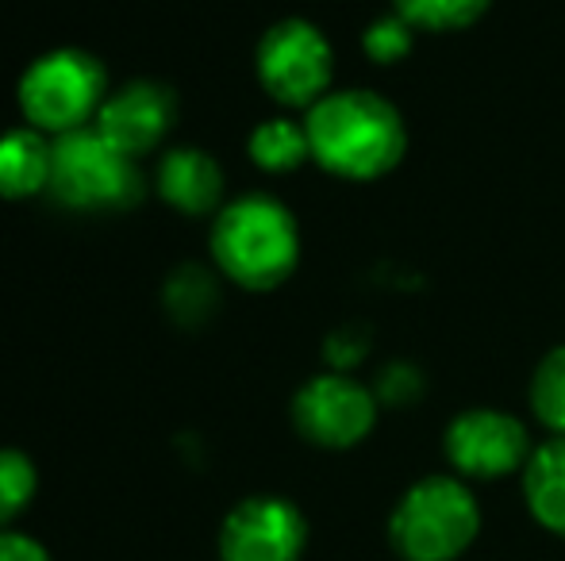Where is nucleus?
I'll return each mask as SVG.
<instances>
[{
  "label": "nucleus",
  "instance_id": "18",
  "mask_svg": "<svg viewBox=\"0 0 565 561\" xmlns=\"http://www.w3.org/2000/svg\"><path fill=\"white\" fill-rule=\"evenodd\" d=\"M412 46H416V31H412L393 8H388L385 15H377V20H370L362 31L365 62H373V66H381V69L401 66V62L412 54Z\"/></svg>",
  "mask_w": 565,
  "mask_h": 561
},
{
  "label": "nucleus",
  "instance_id": "11",
  "mask_svg": "<svg viewBox=\"0 0 565 561\" xmlns=\"http://www.w3.org/2000/svg\"><path fill=\"white\" fill-rule=\"evenodd\" d=\"M158 193L181 216H216L224 208V170L201 147H173L158 165Z\"/></svg>",
  "mask_w": 565,
  "mask_h": 561
},
{
  "label": "nucleus",
  "instance_id": "6",
  "mask_svg": "<svg viewBox=\"0 0 565 561\" xmlns=\"http://www.w3.org/2000/svg\"><path fill=\"white\" fill-rule=\"evenodd\" d=\"M254 74L269 100L308 112L335 89V46L312 20H277L254 51Z\"/></svg>",
  "mask_w": 565,
  "mask_h": 561
},
{
  "label": "nucleus",
  "instance_id": "7",
  "mask_svg": "<svg viewBox=\"0 0 565 561\" xmlns=\"http://www.w3.org/2000/svg\"><path fill=\"white\" fill-rule=\"evenodd\" d=\"M377 416L381 400L373 385L339 369L308 377L292 397V427L320 450H354L373 434Z\"/></svg>",
  "mask_w": 565,
  "mask_h": 561
},
{
  "label": "nucleus",
  "instance_id": "22",
  "mask_svg": "<svg viewBox=\"0 0 565 561\" xmlns=\"http://www.w3.org/2000/svg\"><path fill=\"white\" fill-rule=\"evenodd\" d=\"M0 561H54V554L35 535L20 527H0Z\"/></svg>",
  "mask_w": 565,
  "mask_h": 561
},
{
  "label": "nucleus",
  "instance_id": "4",
  "mask_svg": "<svg viewBox=\"0 0 565 561\" xmlns=\"http://www.w3.org/2000/svg\"><path fill=\"white\" fill-rule=\"evenodd\" d=\"M15 97L28 128L62 139L97 123V112L108 97V74L93 54L62 46V51L39 54L23 69Z\"/></svg>",
  "mask_w": 565,
  "mask_h": 561
},
{
  "label": "nucleus",
  "instance_id": "20",
  "mask_svg": "<svg viewBox=\"0 0 565 561\" xmlns=\"http://www.w3.org/2000/svg\"><path fill=\"white\" fill-rule=\"evenodd\" d=\"M373 392H377L381 408H408L424 397V374L412 362H388V366H381Z\"/></svg>",
  "mask_w": 565,
  "mask_h": 561
},
{
  "label": "nucleus",
  "instance_id": "5",
  "mask_svg": "<svg viewBox=\"0 0 565 561\" xmlns=\"http://www.w3.org/2000/svg\"><path fill=\"white\" fill-rule=\"evenodd\" d=\"M46 193L77 212H119L139 201L142 177L131 154H124L97 128H82L54 139V165Z\"/></svg>",
  "mask_w": 565,
  "mask_h": 561
},
{
  "label": "nucleus",
  "instance_id": "8",
  "mask_svg": "<svg viewBox=\"0 0 565 561\" xmlns=\"http://www.w3.org/2000/svg\"><path fill=\"white\" fill-rule=\"evenodd\" d=\"M443 454L454 477L500 481L523 473V465L535 454V442L527 423L504 408H466L443 431Z\"/></svg>",
  "mask_w": 565,
  "mask_h": 561
},
{
  "label": "nucleus",
  "instance_id": "15",
  "mask_svg": "<svg viewBox=\"0 0 565 561\" xmlns=\"http://www.w3.org/2000/svg\"><path fill=\"white\" fill-rule=\"evenodd\" d=\"M492 0H393V12L416 35H458L489 15Z\"/></svg>",
  "mask_w": 565,
  "mask_h": 561
},
{
  "label": "nucleus",
  "instance_id": "2",
  "mask_svg": "<svg viewBox=\"0 0 565 561\" xmlns=\"http://www.w3.org/2000/svg\"><path fill=\"white\" fill-rule=\"evenodd\" d=\"M212 262L246 292H269L300 266V227L289 204L269 193H243L212 216Z\"/></svg>",
  "mask_w": 565,
  "mask_h": 561
},
{
  "label": "nucleus",
  "instance_id": "19",
  "mask_svg": "<svg viewBox=\"0 0 565 561\" xmlns=\"http://www.w3.org/2000/svg\"><path fill=\"white\" fill-rule=\"evenodd\" d=\"M166 300L178 312V320H204L209 308L216 304V284L204 278V270L189 266V270H178V278L170 281Z\"/></svg>",
  "mask_w": 565,
  "mask_h": 561
},
{
  "label": "nucleus",
  "instance_id": "16",
  "mask_svg": "<svg viewBox=\"0 0 565 561\" xmlns=\"http://www.w3.org/2000/svg\"><path fill=\"white\" fill-rule=\"evenodd\" d=\"M527 404L535 423L543 427L551 439H565V343L551 346L539 358L535 374L527 385Z\"/></svg>",
  "mask_w": 565,
  "mask_h": 561
},
{
  "label": "nucleus",
  "instance_id": "12",
  "mask_svg": "<svg viewBox=\"0 0 565 561\" xmlns=\"http://www.w3.org/2000/svg\"><path fill=\"white\" fill-rule=\"evenodd\" d=\"M54 142L35 128H15L0 136V196L23 201L51 188Z\"/></svg>",
  "mask_w": 565,
  "mask_h": 561
},
{
  "label": "nucleus",
  "instance_id": "10",
  "mask_svg": "<svg viewBox=\"0 0 565 561\" xmlns=\"http://www.w3.org/2000/svg\"><path fill=\"white\" fill-rule=\"evenodd\" d=\"M173 116H178V100H173V93L166 85L131 82L124 89L108 93L93 128L108 142H116L124 154L139 158L166 139Z\"/></svg>",
  "mask_w": 565,
  "mask_h": 561
},
{
  "label": "nucleus",
  "instance_id": "1",
  "mask_svg": "<svg viewBox=\"0 0 565 561\" xmlns=\"http://www.w3.org/2000/svg\"><path fill=\"white\" fill-rule=\"evenodd\" d=\"M312 162L339 181H381L408 158L401 108L373 89H331L305 112Z\"/></svg>",
  "mask_w": 565,
  "mask_h": 561
},
{
  "label": "nucleus",
  "instance_id": "3",
  "mask_svg": "<svg viewBox=\"0 0 565 561\" xmlns=\"http://www.w3.org/2000/svg\"><path fill=\"white\" fill-rule=\"evenodd\" d=\"M481 535V504L454 473L419 477L388 516V542L404 561H458Z\"/></svg>",
  "mask_w": 565,
  "mask_h": 561
},
{
  "label": "nucleus",
  "instance_id": "17",
  "mask_svg": "<svg viewBox=\"0 0 565 561\" xmlns=\"http://www.w3.org/2000/svg\"><path fill=\"white\" fill-rule=\"evenodd\" d=\"M39 493V470L23 450L0 446V527H15V519L31 508Z\"/></svg>",
  "mask_w": 565,
  "mask_h": 561
},
{
  "label": "nucleus",
  "instance_id": "14",
  "mask_svg": "<svg viewBox=\"0 0 565 561\" xmlns=\"http://www.w3.org/2000/svg\"><path fill=\"white\" fill-rule=\"evenodd\" d=\"M246 154L262 173H292L305 162H312V147H308L305 120L292 116H269L246 139Z\"/></svg>",
  "mask_w": 565,
  "mask_h": 561
},
{
  "label": "nucleus",
  "instance_id": "9",
  "mask_svg": "<svg viewBox=\"0 0 565 561\" xmlns=\"http://www.w3.org/2000/svg\"><path fill=\"white\" fill-rule=\"evenodd\" d=\"M308 519L285 496H246L220 524V561H300Z\"/></svg>",
  "mask_w": 565,
  "mask_h": 561
},
{
  "label": "nucleus",
  "instance_id": "13",
  "mask_svg": "<svg viewBox=\"0 0 565 561\" xmlns=\"http://www.w3.org/2000/svg\"><path fill=\"white\" fill-rule=\"evenodd\" d=\"M523 500L543 531L565 539V439H546L523 465Z\"/></svg>",
  "mask_w": 565,
  "mask_h": 561
},
{
  "label": "nucleus",
  "instance_id": "21",
  "mask_svg": "<svg viewBox=\"0 0 565 561\" xmlns=\"http://www.w3.org/2000/svg\"><path fill=\"white\" fill-rule=\"evenodd\" d=\"M323 358H328V369H339V374H354L365 358H370V338L358 327H342L328 338L323 346Z\"/></svg>",
  "mask_w": 565,
  "mask_h": 561
}]
</instances>
